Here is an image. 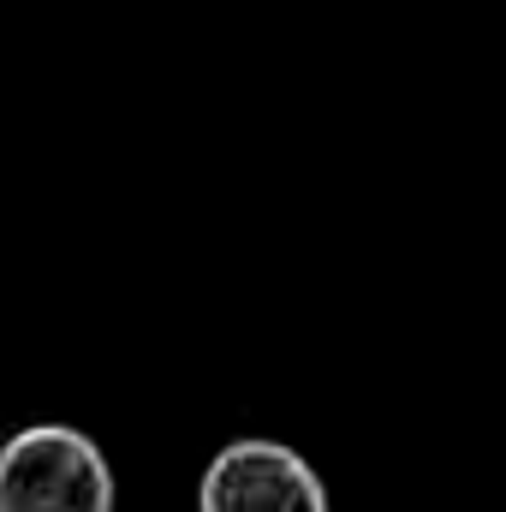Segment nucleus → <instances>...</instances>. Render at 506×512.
<instances>
[{
  "instance_id": "1",
  "label": "nucleus",
  "mask_w": 506,
  "mask_h": 512,
  "mask_svg": "<svg viewBox=\"0 0 506 512\" xmlns=\"http://www.w3.org/2000/svg\"><path fill=\"white\" fill-rule=\"evenodd\" d=\"M0 512H114V471L72 423H30L0 441Z\"/></svg>"
},
{
  "instance_id": "2",
  "label": "nucleus",
  "mask_w": 506,
  "mask_h": 512,
  "mask_svg": "<svg viewBox=\"0 0 506 512\" xmlns=\"http://www.w3.org/2000/svg\"><path fill=\"white\" fill-rule=\"evenodd\" d=\"M197 512H334L316 465L286 441L239 435L227 441L197 483Z\"/></svg>"
}]
</instances>
